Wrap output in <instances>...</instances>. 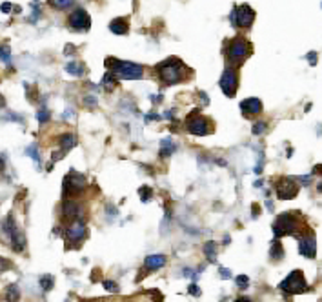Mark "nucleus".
<instances>
[{"label":"nucleus","instance_id":"1","mask_svg":"<svg viewBox=\"0 0 322 302\" xmlns=\"http://www.w3.org/2000/svg\"><path fill=\"white\" fill-rule=\"evenodd\" d=\"M156 73H158V78L164 86H173V84H179V82L184 80L188 67L184 66V62L179 57H170L156 66Z\"/></svg>","mask_w":322,"mask_h":302},{"label":"nucleus","instance_id":"2","mask_svg":"<svg viewBox=\"0 0 322 302\" xmlns=\"http://www.w3.org/2000/svg\"><path fill=\"white\" fill-rule=\"evenodd\" d=\"M251 53H253V46H251V42L244 35H237V37H233V39L227 42V48H226L227 62L231 64V67H235V69L246 62V58L250 57Z\"/></svg>","mask_w":322,"mask_h":302},{"label":"nucleus","instance_id":"3","mask_svg":"<svg viewBox=\"0 0 322 302\" xmlns=\"http://www.w3.org/2000/svg\"><path fill=\"white\" fill-rule=\"evenodd\" d=\"M106 66L111 69V75L115 78H124V80H138L144 75V67L138 64L128 62V60H119V58L109 57L106 58Z\"/></svg>","mask_w":322,"mask_h":302},{"label":"nucleus","instance_id":"4","mask_svg":"<svg viewBox=\"0 0 322 302\" xmlns=\"http://www.w3.org/2000/svg\"><path fill=\"white\" fill-rule=\"evenodd\" d=\"M298 230H300V222H298L297 215L295 213H280L277 217V221L273 222V235L277 239L286 235H297Z\"/></svg>","mask_w":322,"mask_h":302},{"label":"nucleus","instance_id":"5","mask_svg":"<svg viewBox=\"0 0 322 302\" xmlns=\"http://www.w3.org/2000/svg\"><path fill=\"white\" fill-rule=\"evenodd\" d=\"M255 11L253 8L248 4H242V6H233L231 13H229V22L233 24V28L237 29H248L251 28L253 24V20H255Z\"/></svg>","mask_w":322,"mask_h":302},{"label":"nucleus","instance_id":"6","mask_svg":"<svg viewBox=\"0 0 322 302\" xmlns=\"http://www.w3.org/2000/svg\"><path fill=\"white\" fill-rule=\"evenodd\" d=\"M279 288L286 293H291V295H298V293L308 291V282H306L302 271L295 269V271H291V273L279 284Z\"/></svg>","mask_w":322,"mask_h":302},{"label":"nucleus","instance_id":"7","mask_svg":"<svg viewBox=\"0 0 322 302\" xmlns=\"http://www.w3.org/2000/svg\"><path fill=\"white\" fill-rule=\"evenodd\" d=\"M186 128L191 135H197V137H204V135H209L213 130V124L211 120L206 119V117L199 115V111H193L191 117L186 120Z\"/></svg>","mask_w":322,"mask_h":302},{"label":"nucleus","instance_id":"8","mask_svg":"<svg viewBox=\"0 0 322 302\" xmlns=\"http://www.w3.org/2000/svg\"><path fill=\"white\" fill-rule=\"evenodd\" d=\"M86 189V177L76 173L75 169H71V173H67L66 178H64V195L66 197H76L80 195Z\"/></svg>","mask_w":322,"mask_h":302},{"label":"nucleus","instance_id":"9","mask_svg":"<svg viewBox=\"0 0 322 302\" xmlns=\"http://www.w3.org/2000/svg\"><path fill=\"white\" fill-rule=\"evenodd\" d=\"M4 231L10 235L11 239V248H13V251H17V253H20V251H24L26 248V237L24 233L15 226V219L13 215L8 217V221L4 222Z\"/></svg>","mask_w":322,"mask_h":302},{"label":"nucleus","instance_id":"10","mask_svg":"<svg viewBox=\"0 0 322 302\" xmlns=\"http://www.w3.org/2000/svg\"><path fill=\"white\" fill-rule=\"evenodd\" d=\"M218 86L224 91L226 96H235L237 95V87H238V75L235 67H226L222 73V77L218 80Z\"/></svg>","mask_w":322,"mask_h":302},{"label":"nucleus","instance_id":"11","mask_svg":"<svg viewBox=\"0 0 322 302\" xmlns=\"http://www.w3.org/2000/svg\"><path fill=\"white\" fill-rule=\"evenodd\" d=\"M275 193H277V198H280V200H289V198L297 197L298 186L293 182V178L280 177L275 182Z\"/></svg>","mask_w":322,"mask_h":302},{"label":"nucleus","instance_id":"12","mask_svg":"<svg viewBox=\"0 0 322 302\" xmlns=\"http://www.w3.org/2000/svg\"><path fill=\"white\" fill-rule=\"evenodd\" d=\"M67 26L75 31H88L91 28V17L90 13L82 8H76L71 15H69V19H67Z\"/></svg>","mask_w":322,"mask_h":302},{"label":"nucleus","instance_id":"13","mask_svg":"<svg viewBox=\"0 0 322 302\" xmlns=\"http://www.w3.org/2000/svg\"><path fill=\"white\" fill-rule=\"evenodd\" d=\"M62 217L69 222H76V221L84 222V208H82V204L73 200V198H66L64 204H62Z\"/></svg>","mask_w":322,"mask_h":302},{"label":"nucleus","instance_id":"14","mask_svg":"<svg viewBox=\"0 0 322 302\" xmlns=\"http://www.w3.org/2000/svg\"><path fill=\"white\" fill-rule=\"evenodd\" d=\"M298 253L306 257V259H315L317 255V240L313 235L300 237V242H298Z\"/></svg>","mask_w":322,"mask_h":302},{"label":"nucleus","instance_id":"15","mask_svg":"<svg viewBox=\"0 0 322 302\" xmlns=\"http://www.w3.org/2000/svg\"><path fill=\"white\" fill-rule=\"evenodd\" d=\"M86 235H88V228H86L82 221L71 222V226H69V228L66 230L67 240H69V242H73V244H76V242H82V240L86 239Z\"/></svg>","mask_w":322,"mask_h":302},{"label":"nucleus","instance_id":"16","mask_svg":"<svg viewBox=\"0 0 322 302\" xmlns=\"http://www.w3.org/2000/svg\"><path fill=\"white\" fill-rule=\"evenodd\" d=\"M240 110L244 113V117H255L262 111V102L259 98H255V96H251V98H246V100L240 102Z\"/></svg>","mask_w":322,"mask_h":302},{"label":"nucleus","instance_id":"17","mask_svg":"<svg viewBox=\"0 0 322 302\" xmlns=\"http://www.w3.org/2000/svg\"><path fill=\"white\" fill-rule=\"evenodd\" d=\"M58 146H60V151H55L53 153V160H58V158H62L64 155L69 151V149L75 146V137H73L71 133H64V135H60L58 137Z\"/></svg>","mask_w":322,"mask_h":302},{"label":"nucleus","instance_id":"18","mask_svg":"<svg viewBox=\"0 0 322 302\" xmlns=\"http://www.w3.org/2000/svg\"><path fill=\"white\" fill-rule=\"evenodd\" d=\"M164 264H166V257L164 255H149L144 260V266H146L147 271H155V269L162 268Z\"/></svg>","mask_w":322,"mask_h":302},{"label":"nucleus","instance_id":"19","mask_svg":"<svg viewBox=\"0 0 322 302\" xmlns=\"http://www.w3.org/2000/svg\"><path fill=\"white\" fill-rule=\"evenodd\" d=\"M109 29H111V33L115 35H126L129 31V24H128V19H115L109 22Z\"/></svg>","mask_w":322,"mask_h":302},{"label":"nucleus","instance_id":"20","mask_svg":"<svg viewBox=\"0 0 322 302\" xmlns=\"http://www.w3.org/2000/svg\"><path fill=\"white\" fill-rule=\"evenodd\" d=\"M66 71L73 77H82L86 73V66L82 62H76V60H71V62L66 64Z\"/></svg>","mask_w":322,"mask_h":302},{"label":"nucleus","instance_id":"21","mask_svg":"<svg viewBox=\"0 0 322 302\" xmlns=\"http://www.w3.org/2000/svg\"><path fill=\"white\" fill-rule=\"evenodd\" d=\"M202 250H204V255L208 257L209 262H217V244H215V242H211V240L206 242Z\"/></svg>","mask_w":322,"mask_h":302},{"label":"nucleus","instance_id":"22","mask_svg":"<svg viewBox=\"0 0 322 302\" xmlns=\"http://www.w3.org/2000/svg\"><path fill=\"white\" fill-rule=\"evenodd\" d=\"M270 255H271V259H273V260L284 259V248H282V244H280L279 240H273L271 250H270Z\"/></svg>","mask_w":322,"mask_h":302},{"label":"nucleus","instance_id":"23","mask_svg":"<svg viewBox=\"0 0 322 302\" xmlns=\"http://www.w3.org/2000/svg\"><path fill=\"white\" fill-rule=\"evenodd\" d=\"M40 288L44 289V291H51L53 289V286H55V277L53 275H49V273H46V275H42L40 277Z\"/></svg>","mask_w":322,"mask_h":302},{"label":"nucleus","instance_id":"24","mask_svg":"<svg viewBox=\"0 0 322 302\" xmlns=\"http://www.w3.org/2000/svg\"><path fill=\"white\" fill-rule=\"evenodd\" d=\"M19 298H20L19 286H17V284H11V286H8V289H6V300H8V302H17Z\"/></svg>","mask_w":322,"mask_h":302},{"label":"nucleus","instance_id":"25","mask_svg":"<svg viewBox=\"0 0 322 302\" xmlns=\"http://www.w3.org/2000/svg\"><path fill=\"white\" fill-rule=\"evenodd\" d=\"M173 151H175V144H173L170 139L162 140V148H160V153H158V155H160L162 158H168L171 153H173Z\"/></svg>","mask_w":322,"mask_h":302},{"label":"nucleus","instance_id":"26","mask_svg":"<svg viewBox=\"0 0 322 302\" xmlns=\"http://www.w3.org/2000/svg\"><path fill=\"white\" fill-rule=\"evenodd\" d=\"M115 86H117V78L111 73H106L104 78H102V87H104L106 91H113Z\"/></svg>","mask_w":322,"mask_h":302},{"label":"nucleus","instance_id":"27","mask_svg":"<svg viewBox=\"0 0 322 302\" xmlns=\"http://www.w3.org/2000/svg\"><path fill=\"white\" fill-rule=\"evenodd\" d=\"M49 4L55 10H67V8H71L75 4V0H49Z\"/></svg>","mask_w":322,"mask_h":302},{"label":"nucleus","instance_id":"28","mask_svg":"<svg viewBox=\"0 0 322 302\" xmlns=\"http://www.w3.org/2000/svg\"><path fill=\"white\" fill-rule=\"evenodd\" d=\"M0 60L4 64L11 62V48L8 44H2V46H0Z\"/></svg>","mask_w":322,"mask_h":302},{"label":"nucleus","instance_id":"29","mask_svg":"<svg viewBox=\"0 0 322 302\" xmlns=\"http://www.w3.org/2000/svg\"><path fill=\"white\" fill-rule=\"evenodd\" d=\"M26 153H28L29 157L33 158L35 164H37L38 168H40V155H38V148H37V144H31V146H29V148H26Z\"/></svg>","mask_w":322,"mask_h":302},{"label":"nucleus","instance_id":"30","mask_svg":"<svg viewBox=\"0 0 322 302\" xmlns=\"http://www.w3.org/2000/svg\"><path fill=\"white\" fill-rule=\"evenodd\" d=\"M138 195L142 198V202H149L153 198V189L149 186H142L138 189Z\"/></svg>","mask_w":322,"mask_h":302},{"label":"nucleus","instance_id":"31","mask_svg":"<svg viewBox=\"0 0 322 302\" xmlns=\"http://www.w3.org/2000/svg\"><path fill=\"white\" fill-rule=\"evenodd\" d=\"M235 280H237V286L240 289H246L248 286H250V278L246 277V275H238L237 278H235Z\"/></svg>","mask_w":322,"mask_h":302},{"label":"nucleus","instance_id":"32","mask_svg":"<svg viewBox=\"0 0 322 302\" xmlns=\"http://www.w3.org/2000/svg\"><path fill=\"white\" fill-rule=\"evenodd\" d=\"M37 119H38V122H40V124H44V122H48V120H49V111L46 110V108H42V110H40V111L37 113Z\"/></svg>","mask_w":322,"mask_h":302},{"label":"nucleus","instance_id":"33","mask_svg":"<svg viewBox=\"0 0 322 302\" xmlns=\"http://www.w3.org/2000/svg\"><path fill=\"white\" fill-rule=\"evenodd\" d=\"M266 128H268L266 122H255L253 124V135H262L266 131Z\"/></svg>","mask_w":322,"mask_h":302},{"label":"nucleus","instance_id":"34","mask_svg":"<svg viewBox=\"0 0 322 302\" xmlns=\"http://www.w3.org/2000/svg\"><path fill=\"white\" fill-rule=\"evenodd\" d=\"M102 286H104L108 291H111V293H117L119 291V286H117V282H113V280H104L102 282Z\"/></svg>","mask_w":322,"mask_h":302},{"label":"nucleus","instance_id":"35","mask_svg":"<svg viewBox=\"0 0 322 302\" xmlns=\"http://www.w3.org/2000/svg\"><path fill=\"white\" fill-rule=\"evenodd\" d=\"M11 268H13V264H11L8 259H4V257H0V273L6 271V269H11Z\"/></svg>","mask_w":322,"mask_h":302},{"label":"nucleus","instance_id":"36","mask_svg":"<svg viewBox=\"0 0 322 302\" xmlns=\"http://www.w3.org/2000/svg\"><path fill=\"white\" fill-rule=\"evenodd\" d=\"M188 291H190L193 297H199L200 295V288L197 286V284H190V286H188Z\"/></svg>","mask_w":322,"mask_h":302},{"label":"nucleus","instance_id":"37","mask_svg":"<svg viewBox=\"0 0 322 302\" xmlns=\"http://www.w3.org/2000/svg\"><path fill=\"white\" fill-rule=\"evenodd\" d=\"M220 278H224V280L231 278V271H229L227 268H220Z\"/></svg>","mask_w":322,"mask_h":302},{"label":"nucleus","instance_id":"38","mask_svg":"<svg viewBox=\"0 0 322 302\" xmlns=\"http://www.w3.org/2000/svg\"><path fill=\"white\" fill-rule=\"evenodd\" d=\"M84 104H88L90 108H95V106H97V98H95V96H86Z\"/></svg>","mask_w":322,"mask_h":302},{"label":"nucleus","instance_id":"39","mask_svg":"<svg viewBox=\"0 0 322 302\" xmlns=\"http://www.w3.org/2000/svg\"><path fill=\"white\" fill-rule=\"evenodd\" d=\"M308 58H309V64H311V66H315V64H317V53H315V51L309 53Z\"/></svg>","mask_w":322,"mask_h":302},{"label":"nucleus","instance_id":"40","mask_svg":"<svg viewBox=\"0 0 322 302\" xmlns=\"http://www.w3.org/2000/svg\"><path fill=\"white\" fill-rule=\"evenodd\" d=\"M0 10L4 11V13H10V11H11V4H10V2H6V4L0 6Z\"/></svg>","mask_w":322,"mask_h":302},{"label":"nucleus","instance_id":"41","mask_svg":"<svg viewBox=\"0 0 322 302\" xmlns=\"http://www.w3.org/2000/svg\"><path fill=\"white\" fill-rule=\"evenodd\" d=\"M162 117L156 115V113H151V115H146V120H160Z\"/></svg>","mask_w":322,"mask_h":302},{"label":"nucleus","instance_id":"42","mask_svg":"<svg viewBox=\"0 0 322 302\" xmlns=\"http://www.w3.org/2000/svg\"><path fill=\"white\" fill-rule=\"evenodd\" d=\"M200 100L204 102V106H208V95H206V93H200Z\"/></svg>","mask_w":322,"mask_h":302},{"label":"nucleus","instance_id":"43","mask_svg":"<svg viewBox=\"0 0 322 302\" xmlns=\"http://www.w3.org/2000/svg\"><path fill=\"white\" fill-rule=\"evenodd\" d=\"M166 119H173V117H175V111H166Z\"/></svg>","mask_w":322,"mask_h":302},{"label":"nucleus","instance_id":"44","mask_svg":"<svg viewBox=\"0 0 322 302\" xmlns=\"http://www.w3.org/2000/svg\"><path fill=\"white\" fill-rule=\"evenodd\" d=\"M2 169H4V157L0 155V171H2Z\"/></svg>","mask_w":322,"mask_h":302},{"label":"nucleus","instance_id":"45","mask_svg":"<svg viewBox=\"0 0 322 302\" xmlns=\"http://www.w3.org/2000/svg\"><path fill=\"white\" fill-rule=\"evenodd\" d=\"M4 106H6V100H4V96L0 95V108H4Z\"/></svg>","mask_w":322,"mask_h":302},{"label":"nucleus","instance_id":"46","mask_svg":"<svg viewBox=\"0 0 322 302\" xmlns=\"http://www.w3.org/2000/svg\"><path fill=\"white\" fill-rule=\"evenodd\" d=\"M235 302H251V300H250V298H244V297H242V298H237Z\"/></svg>","mask_w":322,"mask_h":302}]
</instances>
